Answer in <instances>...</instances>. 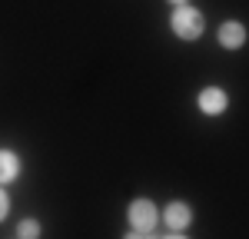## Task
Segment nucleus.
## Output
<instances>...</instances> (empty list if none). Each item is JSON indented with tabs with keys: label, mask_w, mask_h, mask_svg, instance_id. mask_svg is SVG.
I'll list each match as a JSON object with an SVG mask.
<instances>
[{
	"label": "nucleus",
	"mask_w": 249,
	"mask_h": 239,
	"mask_svg": "<svg viewBox=\"0 0 249 239\" xmlns=\"http://www.w3.org/2000/svg\"><path fill=\"white\" fill-rule=\"evenodd\" d=\"M170 30L179 40H199L206 34V17H203V10H196L190 3H179L170 17Z\"/></svg>",
	"instance_id": "f257e3e1"
},
{
	"label": "nucleus",
	"mask_w": 249,
	"mask_h": 239,
	"mask_svg": "<svg viewBox=\"0 0 249 239\" xmlns=\"http://www.w3.org/2000/svg\"><path fill=\"white\" fill-rule=\"evenodd\" d=\"M126 219H130V236H150V233H153V226L160 222V209H156L153 199L140 196V199L130 203Z\"/></svg>",
	"instance_id": "f03ea898"
},
{
	"label": "nucleus",
	"mask_w": 249,
	"mask_h": 239,
	"mask_svg": "<svg viewBox=\"0 0 249 239\" xmlns=\"http://www.w3.org/2000/svg\"><path fill=\"white\" fill-rule=\"evenodd\" d=\"M163 222H166L170 236H186V229H190V222H193V209L183 199H176V203H170L163 209Z\"/></svg>",
	"instance_id": "7ed1b4c3"
},
{
	"label": "nucleus",
	"mask_w": 249,
	"mask_h": 239,
	"mask_svg": "<svg viewBox=\"0 0 249 239\" xmlns=\"http://www.w3.org/2000/svg\"><path fill=\"white\" fill-rule=\"evenodd\" d=\"M196 106H199V113H206V117H219V113H226L230 97H226L223 86H203V90L196 93Z\"/></svg>",
	"instance_id": "20e7f679"
},
{
	"label": "nucleus",
	"mask_w": 249,
	"mask_h": 239,
	"mask_svg": "<svg viewBox=\"0 0 249 239\" xmlns=\"http://www.w3.org/2000/svg\"><path fill=\"white\" fill-rule=\"evenodd\" d=\"M216 40H219V47H223V50H239V47L246 43V27H243L239 20H226V23L219 27Z\"/></svg>",
	"instance_id": "39448f33"
},
{
	"label": "nucleus",
	"mask_w": 249,
	"mask_h": 239,
	"mask_svg": "<svg viewBox=\"0 0 249 239\" xmlns=\"http://www.w3.org/2000/svg\"><path fill=\"white\" fill-rule=\"evenodd\" d=\"M20 176V156L14 150H0V186L14 183Z\"/></svg>",
	"instance_id": "423d86ee"
},
{
	"label": "nucleus",
	"mask_w": 249,
	"mask_h": 239,
	"mask_svg": "<svg viewBox=\"0 0 249 239\" xmlns=\"http://www.w3.org/2000/svg\"><path fill=\"white\" fill-rule=\"evenodd\" d=\"M17 236L20 239H37L40 236V222L37 219H20L17 222Z\"/></svg>",
	"instance_id": "0eeeda50"
},
{
	"label": "nucleus",
	"mask_w": 249,
	"mask_h": 239,
	"mask_svg": "<svg viewBox=\"0 0 249 239\" xmlns=\"http://www.w3.org/2000/svg\"><path fill=\"white\" fill-rule=\"evenodd\" d=\"M7 209H10V196H7L3 186H0V222H3V216H7Z\"/></svg>",
	"instance_id": "6e6552de"
},
{
	"label": "nucleus",
	"mask_w": 249,
	"mask_h": 239,
	"mask_svg": "<svg viewBox=\"0 0 249 239\" xmlns=\"http://www.w3.org/2000/svg\"><path fill=\"white\" fill-rule=\"evenodd\" d=\"M170 3H173V7H179V3H190V0H170Z\"/></svg>",
	"instance_id": "1a4fd4ad"
}]
</instances>
